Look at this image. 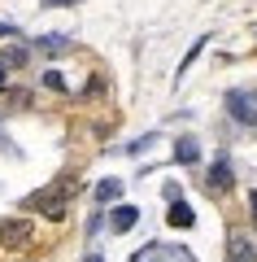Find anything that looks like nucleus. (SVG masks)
Segmentation results:
<instances>
[{"mask_svg":"<svg viewBox=\"0 0 257 262\" xmlns=\"http://www.w3.org/2000/svg\"><path fill=\"white\" fill-rule=\"evenodd\" d=\"M227 114L244 127H257V88H236L227 92Z\"/></svg>","mask_w":257,"mask_h":262,"instance_id":"1","label":"nucleus"},{"mask_svg":"<svg viewBox=\"0 0 257 262\" xmlns=\"http://www.w3.org/2000/svg\"><path fill=\"white\" fill-rule=\"evenodd\" d=\"M65 201H70V184H57L53 192H48V188H44V192H35L27 206L31 210H48V219H65Z\"/></svg>","mask_w":257,"mask_h":262,"instance_id":"2","label":"nucleus"},{"mask_svg":"<svg viewBox=\"0 0 257 262\" xmlns=\"http://www.w3.org/2000/svg\"><path fill=\"white\" fill-rule=\"evenodd\" d=\"M131 262H196L183 245H144Z\"/></svg>","mask_w":257,"mask_h":262,"instance_id":"3","label":"nucleus"},{"mask_svg":"<svg viewBox=\"0 0 257 262\" xmlns=\"http://www.w3.org/2000/svg\"><path fill=\"white\" fill-rule=\"evenodd\" d=\"M27 241H31V223H27V219H18V223H0V245H5V249H22Z\"/></svg>","mask_w":257,"mask_h":262,"instance_id":"4","label":"nucleus"},{"mask_svg":"<svg viewBox=\"0 0 257 262\" xmlns=\"http://www.w3.org/2000/svg\"><path fill=\"white\" fill-rule=\"evenodd\" d=\"M139 223V210L135 206H118V210H113V214H109V227H113V232H131V227H135Z\"/></svg>","mask_w":257,"mask_h":262,"instance_id":"5","label":"nucleus"},{"mask_svg":"<svg viewBox=\"0 0 257 262\" xmlns=\"http://www.w3.org/2000/svg\"><path fill=\"white\" fill-rule=\"evenodd\" d=\"M227 262H257V253H253V245H248L244 236H231V245H227Z\"/></svg>","mask_w":257,"mask_h":262,"instance_id":"6","label":"nucleus"},{"mask_svg":"<svg viewBox=\"0 0 257 262\" xmlns=\"http://www.w3.org/2000/svg\"><path fill=\"white\" fill-rule=\"evenodd\" d=\"M209 184H214V188H231V162H227V158H218V162L209 166Z\"/></svg>","mask_w":257,"mask_h":262,"instance_id":"7","label":"nucleus"},{"mask_svg":"<svg viewBox=\"0 0 257 262\" xmlns=\"http://www.w3.org/2000/svg\"><path fill=\"white\" fill-rule=\"evenodd\" d=\"M192 206H188V201H175V206H170V223L175 227H192Z\"/></svg>","mask_w":257,"mask_h":262,"instance_id":"8","label":"nucleus"},{"mask_svg":"<svg viewBox=\"0 0 257 262\" xmlns=\"http://www.w3.org/2000/svg\"><path fill=\"white\" fill-rule=\"evenodd\" d=\"M118 192H122V184H118V179H101V184H96V201H101V206H109V201H113Z\"/></svg>","mask_w":257,"mask_h":262,"instance_id":"9","label":"nucleus"},{"mask_svg":"<svg viewBox=\"0 0 257 262\" xmlns=\"http://www.w3.org/2000/svg\"><path fill=\"white\" fill-rule=\"evenodd\" d=\"M35 44L44 48V53H61V48H70V39H65V35H39Z\"/></svg>","mask_w":257,"mask_h":262,"instance_id":"10","label":"nucleus"},{"mask_svg":"<svg viewBox=\"0 0 257 262\" xmlns=\"http://www.w3.org/2000/svg\"><path fill=\"white\" fill-rule=\"evenodd\" d=\"M175 158H179V162H188V166H192V162L201 158V149H196V140H179V149H175Z\"/></svg>","mask_w":257,"mask_h":262,"instance_id":"11","label":"nucleus"},{"mask_svg":"<svg viewBox=\"0 0 257 262\" xmlns=\"http://www.w3.org/2000/svg\"><path fill=\"white\" fill-rule=\"evenodd\" d=\"M5 61H9V66H22V61H27V48H9V57H5Z\"/></svg>","mask_w":257,"mask_h":262,"instance_id":"12","label":"nucleus"},{"mask_svg":"<svg viewBox=\"0 0 257 262\" xmlns=\"http://www.w3.org/2000/svg\"><path fill=\"white\" fill-rule=\"evenodd\" d=\"M248 206H253V223H257V192H253V201H248Z\"/></svg>","mask_w":257,"mask_h":262,"instance_id":"13","label":"nucleus"},{"mask_svg":"<svg viewBox=\"0 0 257 262\" xmlns=\"http://www.w3.org/2000/svg\"><path fill=\"white\" fill-rule=\"evenodd\" d=\"M87 262H105V258H101V253H87Z\"/></svg>","mask_w":257,"mask_h":262,"instance_id":"14","label":"nucleus"},{"mask_svg":"<svg viewBox=\"0 0 257 262\" xmlns=\"http://www.w3.org/2000/svg\"><path fill=\"white\" fill-rule=\"evenodd\" d=\"M0 88H5V61H0Z\"/></svg>","mask_w":257,"mask_h":262,"instance_id":"15","label":"nucleus"},{"mask_svg":"<svg viewBox=\"0 0 257 262\" xmlns=\"http://www.w3.org/2000/svg\"><path fill=\"white\" fill-rule=\"evenodd\" d=\"M44 5H70V0H44Z\"/></svg>","mask_w":257,"mask_h":262,"instance_id":"16","label":"nucleus"},{"mask_svg":"<svg viewBox=\"0 0 257 262\" xmlns=\"http://www.w3.org/2000/svg\"><path fill=\"white\" fill-rule=\"evenodd\" d=\"M5 31H9V27H0V35H5Z\"/></svg>","mask_w":257,"mask_h":262,"instance_id":"17","label":"nucleus"}]
</instances>
